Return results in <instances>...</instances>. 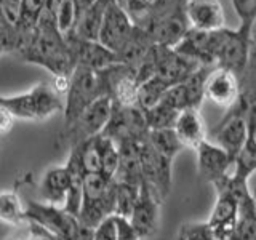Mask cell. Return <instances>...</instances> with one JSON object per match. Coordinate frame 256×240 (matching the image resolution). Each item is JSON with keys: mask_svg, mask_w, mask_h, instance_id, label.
Listing matches in <instances>:
<instances>
[{"mask_svg": "<svg viewBox=\"0 0 256 240\" xmlns=\"http://www.w3.org/2000/svg\"><path fill=\"white\" fill-rule=\"evenodd\" d=\"M18 54L22 61L37 64L52 72L54 78H69L76 69L66 36L58 29L56 21L48 16H40L36 29Z\"/></svg>", "mask_w": 256, "mask_h": 240, "instance_id": "obj_1", "label": "cell"}, {"mask_svg": "<svg viewBox=\"0 0 256 240\" xmlns=\"http://www.w3.org/2000/svg\"><path fill=\"white\" fill-rule=\"evenodd\" d=\"M0 106L10 110L14 118L42 122L56 112L64 110V101L53 84H38L26 93L13 96L0 94Z\"/></svg>", "mask_w": 256, "mask_h": 240, "instance_id": "obj_2", "label": "cell"}, {"mask_svg": "<svg viewBox=\"0 0 256 240\" xmlns=\"http://www.w3.org/2000/svg\"><path fill=\"white\" fill-rule=\"evenodd\" d=\"M116 216V181L104 174H86L84 178L82 206L78 221L85 229L93 230L101 221Z\"/></svg>", "mask_w": 256, "mask_h": 240, "instance_id": "obj_3", "label": "cell"}, {"mask_svg": "<svg viewBox=\"0 0 256 240\" xmlns=\"http://www.w3.org/2000/svg\"><path fill=\"white\" fill-rule=\"evenodd\" d=\"M184 4L186 0H154L152 18L144 30L156 45L174 48L190 30Z\"/></svg>", "mask_w": 256, "mask_h": 240, "instance_id": "obj_4", "label": "cell"}, {"mask_svg": "<svg viewBox=\"0 0 256 240\" xmlns=\"http://www.w3.org/2000/svg\"><path fill=\"white\" fill-rule=\"evenodd\" d=\"M102 96H108V92L101 70L77 66L70 74L66 100H64V125L74 122L84 110Z\"/></svg>", "mask_w": 256, "mask_h": 240, "instance_id": "obj_5", "label": "cell"}, {"mask_svg": "<svg viewBox=\"0 0 256 240\" xmlns=\"http://www.w3.org/2000/svg\"><path fill=\"white\" fill-rule=\"evenodd\" d=\"M26 218L45 228L48 232L60 240H88L92 230L85 229L80 224L78 218L70 214L61 206H54L45 202H38L34 198H28L26 202Z\"/></svg>", "mask_w": 256, "mask_h": 240, "instance_id": "obj_6", "label": "cell"}, {"mask_svg": "<svg viewBox=\"0 0 256 240\" xmlns=\"http://www.w3.org/2000/svg\"><path fill=\"white\" fill-rule=\"evenodd\" d=\"M253 30L244 28L216 30V68L228 69L242 77L246 70L253 50Z\"/></svg>", "mask_w": 256, "mask_h": 240, "instance_id": "obj_7", "label": "cell"}, {"mask_svg": "<svg viewBox=\"0 0 256 240\" xmlns=\"http://www.w3.org/2000/svg\"><path fill=\"white\" fill-rule=\"evenodd\" d=\"M112 110H114V101L109 96H102V98L96 100L74 122L64 125L60 140L64 146L72 149L77 144L101 134L109 124Z\"/></svg>", "mask_w": 256, "mask_h": 240, "instance_id": "obj_8", "label": "cell"}, {"mask_svg": "<svg viewBox=\"0 0 256 240\" xmlns=\"http://www.w3.org/2000/svg\"><path fill=\"white\" fill-rule=\"evenodd\" d=\"M101 134L109 136L117 144L144 141L149 134L144 110L138 106H116L114 104L109 124Z\"/></svg>", "mask_w": 256, "mask_h": 240, "instance_id": "obj_9", "label": "cell"}, {"mask_svg": "<svg viewBox=\"0 0 256 240\" xmlns=\"http://www.w3.org/2000/svg\"><path fill=\"white\" fill-rule=\"evenodd\" d=\"M152 56H154L156 64V77H158L168 86H174L184 82L200 68L198 62L176 52L174 48L162 45H154Z\"/></svg>", "mask_w": 256, "mask_h": 240, "instance_id": "obj_10", "label": "cell"}, {"mask_svg": "<svg viewBox=\"0 0 256 240\" xmlns=\"http://www.w3.org/2000/svg\"><path fill=\"white\" fill-rule=\"evenodd\" d=\"M214 189L216 202L206 224L216 240H229L238 220V198L226 186H218Z\"/></svg>", "mask_w": 256, "mask_h": 240, "instance_id": "obj_11", "label": "cell"}, {"mask_svg": "<svg viewBox=\"0 0 256 240\" xmlns=\"http://www.w3.org/2000/svg\"><path fill=\"white\" fill-rule=\"evenodd\" d=\"M196 154H197L198 173L206 182L213 184V186H218V184L226 181L232 174L234 160L216 142H212L208 140L204 141L196 149Z\"/></svg>", "mask_w": 256, "mask_h": 240, "instance_id": "obj_12", "label": "cell"}, {"mask_svg": "<svg viewBox=\"0 0 256 240\" xmlns=\"http://www.w3.org/2000/svg\"><path fill=\"white\" fill-rule=\"evenodd\" d=\"M84 178H85L84 174L72 170L68 165L48 168L38 184L40 202L62 208L64 204H66L72 186H74V182Z\"/></svg>", "mask_w": 256, "mask_h": 240, "instance_id": "obj_13", "label": "cell"}, {"mask_svg": "<svg viewBox=\"0 0 256 240\" xmlns=\"http://www.w3.org/2000/svg\"><path fill=\"white\" fill-rule=\"evenodd\" d=\"M212 69L210 66H200L184 82L172 86L164 96V101L180 112L184 109H200L205 100V84Z\"/></svg>", "mask_w": 256, "mask_h": 240, "instance_id": "obj_14", "label": "cell"}, {"mask_svg": "<svg viewBox=\"0 0 256 240\" xmlns=\"http://www.w3.org/2000/svg\"><path fill=\"white\" fill-rule=\"evenodd\" d=\"M213 138L220 148L228 152L232 160H236L250 138V130H248L246 117L244 112L237 106L230 108L226 117L222 118V122H220V125L216 126Z\"/></svg>", "mask_w": 256, "mask_h": 240, "instance_id": "obj_15", "label": "cell"}, {"mask_svg": "<svg viewBox=\"0 0 256 240\" xmlns=\"http://www.w3.org/2000/svg\"><path fill=\"white\" fill-rule=\"evenodd\" d=\"M160 205H162V200L157 197L156 192L146 184H141L140 197L133 206L132 216L128 218L141 240H149L157 234Z\"/></svg>", "mask_w": 256, "mask_h": 240, "instance_id": "obj_16", "label": "cell"}, {"mask_svg": "<svg viewBox=\"0 0 256 240\" xmlns=\"http://www.w3.org/2000/svg\"><path fill=\"white\" fill-rule=\"evenodd\" d=\"M66 40L70 48L72 58L76 61V68L80 66L93 70H102L109 66L118 64L117 54L100 44L98 40H85L72 34H68Z\"/></svg>", "mask_w": 256, "mask_h": 240, "instance_id": "obj_17", "label": "cell"}, {"mask_svg": "<svg viewBox=\"0 0 256 240\" xmlns=\"http://www.w3.org/2000/svg\"><path fill=\"white\" fill-rule=\"evenodd\" d=\"M133 30H134V24L128 18V14L120 8L117 0H114L109 5L106 16H104L98 42L114 53H117L125 45L126 40L130 38Z\"/></svg>", "mask_w": 256, "mask_h": 240, "instance_id": "obj_18", "label": "cell"}, {"mask_svg": "<svg viewBox=\"0 0 256 240\" xmlns=\"http://www.w3.org/2000/svg\"><path fill=\"white\" fill-rule=\"evenodd\" d=\"M238 98L240 77L228 69L213 68L205 84V100L229 110L238 102Z\"/></svg>", "mask_w": 256, "mask_h": 240, "instance_id": "obj_19", "label": "cell"}, {"mask_svg": "<svg viewBox=\"0 0 256 240\" xmlns=\"http://www.w3.org/2000/svg\"><path fill=\"white\" fill-rule=\"evenodd\" d=\"M184 12L190 29L214 32L224 29V10L220 0H186Z\"/></svg>", "mask_w": 256, "mask_h": 240, "instance_id": "obj_20", "label": "cell"}, {"mask_svg": "<svg viewBox=\"0 0 256 240\" xmlns=\"http://www.w3.org/2000/svg\"><path fill=\"white\" fill-rule=\"evenodd\" d=\"M174 132L184 144V148L197 149L204 141H206V126L200 109H184L180 112L174 124Z\"/></svg>", "mask_w": 256, "mask_h": 240, "instance_id": "obj_21", "label": "cell"}, {"mask_svg": "<svg viewBox=\"0 0 256 240\" xmlns=\"http://www.w3.org/2000/svg\"><path fill=\"white\" fill-rule=\"evenodd\" d=\"M112 2L114 0H94L77 20L76 28L69 34L85 40H98L104 16H106V12Z\"/></svg>", "mask_w": 256, "mask_h": 240, "instance_id": "obj_22", "label": "cell"}, {"mask_svg": "<svg viewBox=\"0 0 256 240\" xmlns=\"http://www.w3.org/2000/svg\"><path fill=\"white\" fill-rule=\"evenodd\" d=\"M154 45L156 44L152 42V38L149 37L146 30L134 26V30L130 36V38H128L125 45L116 53L117 61L118 64H126V66H132V68L140 66Z\"/></svg>", "mask_w": 256, "mask_h": 240, "instance_id": "obj_23", "label": "cell"}, {"mask_svg": "<svg viewBox=\"0 0 256 240\" xmlns=\"http://www.w3.org/2000/svg\"><path fill=\"white\" fill-rule=\"evenodd\" d=\"M236 229L229 240H256V200L252 194L240 198Z\"/></svg>", "mask_w": 256, "mask_h": 240, "instance_id": "obj_24", "label": "cell"}, {"mask_svg": "<svg viewBox=\"0 0 256 240\" xmlns=\"http://www.w3.org/2000/svg\"><path fill=\"white\" fill-rule=\"evenodd\" d=\"M148 141L154 148L157 154L174 160L184 149V144L176 134L174 128H164V130H149Z\"/></svg>", "mask_w": 256, "mask_h": 240, "instance_id": "obj_25", "label": "cell"}, {"mask_svg": "<svg viewBox=\"0 0 256 240\" xmlns=\"http://www.w3.org/2000/svg\"><path fill=\"white\" fill-rule=\"evenodd\" d=\"M0 221L10 226H21L28 222L26 205L13 190L0 192Z\"/></svg>", "mask_w": 256, "mask_h": 240, "instance_id": "obj_26", "label": "cell"}, {"mask_svg": "<svg viewBox=\"0 0 256 240\" xmlns=\"http://www.w3.org/2000/svg\"><path fill=\"white\" fill-rule=\"evenodd\" d=\"M46 0H22L21 5V16L18 22V32H20V50L24 46V44L28 42V38L30 37L32 30L36 29L40 14L44 12ZM18 50V53H20Z\"/></svg>", "mask_w": 256, "mask_h": 240, "instance_id": "obj_27", "label": "cell"}, {"mask_svg": "<svg viewBox=\"0 0 256 240\" xmlns=\"http://www.w3.org/2000/svg\"><path fill=\"white\" fill-rule=\"evenodd\" d=\"M172 86H168L158 77H150L146 82H142L138 88L136 96V106L142 110H149L164 100V96Z\"/></svg>", "mask_w": 256, "mask_h": 240, "instance_id": "obj_28", "label": "cell"}, {"mask_svg": "<svg viewBox=\"0 0 256 240\" xmlns=\"http://www.w3.org/2000/svg\"><path fill=\"white\" fill-rule=\"evenodd\" d=\"M256 172V136L248 138L244 149L234 160V170H232V178L237 181L248 182L250 176Z\"/></svg>", "mask_w": 256, "mask_h": 240, "instance_id": "obj_29", "label": "cell"}, {"mask_svg": "<svg viewBox=\"0 0 256 240\" xmlns=\"http://www.w3.org/2000/svg\"><path fill=\"white\" fill-rule=\"evenodd\" d=\"M146 124L149 130H164V128H173L176 118L180 116V110L172 108L164 100L149 110H144Z\"/></svg>", "mask_w": 256, "mask_h": 240, "instance_id": "obj_30", "label": "cell"}, {"mask_svg": "<svg viewBox=\"0 0 256 240\" xmlns=\"http://www.w3.org/2000/svg\"><path fill=\"white\" fill-rule=\"evenodd\" d=\"M140 190L141 186H133V184L116 181V216L130 218L133 206L140 197Z\"/></svg>", "mask_w": 256, "mask_h": 240, "instance_id": "obj_31", "label": "cell"}, {"mask_svg": "<svg viewBox=\"0 0 256 240\" xmlns=\"http://www.w3.org/2000/svg\"><path fill=\"white\" fill-rule=\"evenodd\" d=\"M98 146L101 152V162H102V174L108 178H114V174L118 168L120 162V149L118 144L110 140L106 134L98 136Z\"/></svg>", "mask_w": 256, "mask_h": 240, "instance_id": "obj_32", "label": "cell"}, {"mask_svg": "<svg viewBox=\"0 0 256 240\" xmlns=\"http://www.w3.org/2000/svg\"><path fill=\"white\" fill-rule=\"evenodd\" d=\"M77 22V10L74 0H61L56 10V26L64 36L72 32Z\"/></svg>", "mask_w": 256, "mask_h": 240, "instance_id": "obj_33", "label": "cell"}, {"mask_svg": "<svg viewBox=\"0 0 256 240\" xmlns=\"http://www.w3.org/2000/svg\"><path fill=\"white\" fill-rule=\"evenodd\" d=\"M174 240H216L205 222H188L180 228Z\"/></svg>", "mask_w": 256, "mask_h": 240, "instance_id": "obj_34", "label": "cell"}, {"mask_svg": "<svg viewBox=\"0 0 256 240\" xmlns=\"http://www.w3.org/2000/svg\"><path fill=\"white\" fill-rule=\"evenodd\" d=\"M232 6L240 20V28L253 30L256 22V0H232Z\"/></svg>", "mask_w": 256, "mask_h": 240, "instance_id": "obj_35", "label": "cell"}, {"mask_svg": "<svg viewBox=\"0 0 256 240\" xmlns=\"http://www.w3.org/2000/svg\"><path fill=\"white\" fill-rule=\"evenodd\" d=\"M92 240H118L117 218L109 216L92 230Z\"/></svg>", "mask_w": 256, "mask_h": 240, "instance_id": "obj_36", "label": "cell"}, {"mask_svg": "<svg viewBox=\"0 0 256 240\" xmlns=\"http://www.w3.org/2000/svg\"><path fill=\"white\" fill-rule=\"evenodd\" d=\"M20 240H60V238H56L52 232H48L40 224L34 221H28L26 232H24V236Z\"/></svg>", "mask_w": 256, "mask_h": 240, "instance_id": "obj_37", "label": "cell"}, {"mask_svg": "<svg viewBox=\"0 0 256 240\" xmlns=\"http://www.w3.org/2000/svg\"><path fill=\"white\" fill-rule=\"evenodd\" d=\"M117 218V230H118V240H141L140 236L136 234L134 228L128 218L122 216H116Z\"/></svg>", "mask_w": 256, "mask_h": 240, "instance_id": "obj_38", "label": "cell"}, {"mask_svg": "<svg viewBox=\"0 0 256 240\" xmlns=\"http://www.w3.org/2000/svg\"><path fill=\"white\" fill-rule=\"evenodd\" d=\"M13 125H14V116L6 108L0 106V134L10 133Z\"/></svg>", "mask_w": 256, "mask_h": 240, "instance_id": "obj_39", "label": "cell"}, {"mask_svg": "<svg viewBox=\"0 0 256 240\" xmlns=\"http://www.w3.org/2000/svg\"><path fill=\"white\" fill-rule=\"evenodd\" d=\"M0 2H6V4H10L16 8H20V10H21V5H22V0H0Z\"/></svg>", "mask_w": 256, "mask_h": 240, "instance_id": "obj_40", "label": "cell"}, {"mask_svg": "<svg viewBox=\"0 0 256 240\" xmlns=\"http://www.w3.org/2000/svg\"><path fill=\"white\" fill-rule=\"evenodd\" d=\"M4 53H5V48H4L2 42H0V54H4Z\"/></svg>", "mask_w": 256, "mask_h": 240, "instance_id": "obj_41", "label": "cell"}, {"mask_svg": "<svg viewBox=\"0 0 256 240\" xmlns=\"http://www.w3.org/2000/svg\"><path fill=\"white\" fill-rule=\"evenodd\" d=\"M88 240H92V234H90V237H88Z\"/></svg>", "mask_w": 256, "mask_h": 240, "instance_id": "obj_42", "label": "cell"}]
</instances>
